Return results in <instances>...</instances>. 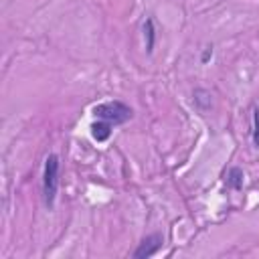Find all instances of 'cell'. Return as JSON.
Here are the masks:
<instances>
[{
    "mask_svg": "<svg viewBox=\"0 0 259 259\" xmlns=\"http://www.w3.org/2000/svg\"><path fill=\"white\" fill-rule=\"evenodd\" d=\"M144 38H146V51L152 53L154 51V42H156V28H154V20L146 18L144 22Z\"/></svg>",
    "mask_w": 259,
    "mask_h": 259,
    "instance_id": "8992f818",
    "label": "cell"
},
{
    "mask_svg": "<svg viewBox=\"0 0 259 259\" xmlns=\"http://www.w3.org/2000/svg\"><path fill=\"white\" fill-rule=\"evenodd\" d=\"M253 144L259 148V109H253Z\"/></svg>",
    "mask_w": 259,
    "mask_h": 259,
    "instance_id": "52a82bcc",
    "label": "cell"
},
{
    "mask_svg": "<svg viewBox=\"0 0 259 259\" xmlns=\"http://www.w3.org/2000/svg\"><path fill=\"white\" fill-rule=\"evenodd\" d=\"M59 170H61L59 156L49 154L45 158V168H42V202L47 208L55 206V198L59 190Z\"/></svg>",
    "mask_w": 259,
    "mask_h": 259,
    "instance_id": "6da1fadb",
    "label": "cell"
},
{
    "mask_svg": "<svg viewBox=\"0 0 259 259\" xmlns=\"http://www.w3.org/2000/svg\"><path fill=\"white\" fill-rule=\"evenodd\" d=\"M111 130H113V125L103 121V119H97V121L91 123V136H93L95 142H107L109 136H111Z\"/></svg>",
    "mask_w": 259,
    "mask_h": 259,
    "instance_id": "277c9868",
    "label": "cell"
},
{
    "mask_svg": "<svg viewBox=\"0 0 259 259\" xmlns=\"http://www.w3.org/2000/svg\"><path fill=\"white\" fill-rule=\"evenodd\" d=\"M93 115L97 119H103V121L111 123V125H121V123H125L134 117V109L127 103L113 99V101H103V103L95 105Z\"/></svg>",
    "mask_w": 259,
    "mask_h": 259,
    "instance_id": "7a4b0ae2",
    "label": "cell"
},
{
    "mask_svg": "<svg viewBox=\"0 0 259 259\" xmlns=\"http://www.w3.org/2000/svg\"><path fill=\"white\" fill-rule=\"evenodd\" d=\"M225 180H227V186H229V188L241 190V188H243V182H245V174H243V170H241L239 166H233V168H229Z\"/></svg>",
    "mask_w": 259,
    "mask_h": 259,
    "instance_id": "5b68a950",
    "label": "cell"
},
{
    "mask_svg": "<svg viewBox=\"0 0 259 259\" xmlns=\"http://www.w3.org/2000/svg\"><path fill=\"white\" fill-rule=\"evenodd\" d=\"M162 243H164V237L160 233H152V235H148V237H144L140 241V245L136 247L132 257L134 259H148V257H152V255H156L160 251Z\"/></svg>",
    "mask_w": 259,
    "mask_h": 259,
    "instance_id": "3957f363",
    "label": "cell"
},
{
    "mask_svg": "<svg viewBox=\"0 0 259 259\" xmlns=\"http://www.w3.org/2000/svg\"><path fill=\"white\" fill-rule=\"evenodd\" d=\"M210 57H212V47H206V49H204V53H202V57H200V61H202V63H206Z\"/></svg>",
    "mask_w": 259,
    "mask_h": 259,
    "instance_id": "ba28073f",
    "label": "cell"
}]
</instances>
